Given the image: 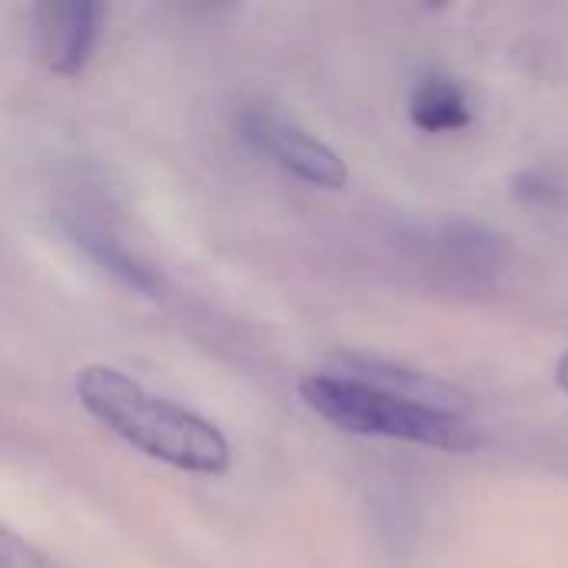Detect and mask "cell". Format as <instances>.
Instances as JSON below:
<instances>
[{
	"mask_svg": "<svg viewBox=\"0 0 568 568\" xmlns=\"http://www.w3.org/2000/svg\"><path fill=\"white\" fill-rule=\"evenodd\" d=\"M413 250L426 266L456 280H489L506 263L503 236L466 220H446L416 230Z\"/></svg>",
	"mask_w": 568,
	"mask_h": 568,
	"instance_id": "5",
	"label": "cell"
},
{
	"mask_svg": "<svg viewBox=\"0 0 568 568\" xmlns=\"http://www.w3.org/2000/svg\"><path fill=\"white\" fill-rule=\"evenodd\" d=\"M106 7L97 0H50L33 10L37 50L50 73L80 77L93 57Z\"/></svg>",
	"mask_w": 568,
	"mask_h": 568,
	"instance_id": "4",
	"label": "cell"
},
{
	"mask_svg": "<svg viewBox=\"0 0 568 568\" xmlns=\"http://www.w3.org/2000/svg\"><path fill=\"white\" fill-rule=\"evenodd\" d=\"M333 373L369 383L376 389L396 393L403 399H413V403H423V406H433V409H443V413H456V406H459L456 389H449L446 383L429 379L426 373L403 369L396 363H383V359H369V356H343L339 369H333Z\"/></svg>",
	"mask_w": 568,
	"mask_h": 568,
	"instance_id": "7",
	"label": "cell"
},
{
	"mask_svg": "<svg viewBox=\"0 0 568 568\" xmlns=\"http://www.w3.org/2000/svg\"><path fill=\"white\" fill-rule=\"evenodd\" d=\"M236 133L256 153L310 186L343 190L349 180L343 156L273 103H243V110L236 113Z\"/></svg>",
	"mask_w": 568,
	"mask_h": 568,
	"instance_id": "3",
	"label": "cell"
},
{
	"mask_svg": "<svg viewBox=\"0 0 568 568\" xmlns=\"http://www.w3.org/2000/svg\"><path fill=\"white\" fill-rule=\"evenodd\" d=\"M409 116L426 133H449V130H463L473 123L466 93L459 90L456 80L439 77V73L419 80L409 100Z\"/></svg>",
	"mask_w": 568,
	"mask_h": 568,
	"instance_id": "8",
	"label": "cell"
},
{
	"mask_svg": "<svg viewBox=\"0 0 568 568\" xmlns=\"http://www.w3.org/2000/svg\"><path fill=\"white\" fill-rule=\"evenodd\" d=\"M73 389L83 413L136 453L193 476L230 473L233 446L226 433L206 416L150 393L130 373L87 363L77 369Z\"/></svg>",
	"mask_w": 568,
	"mask_h": 568,
	"instance_id": "1",
	"label": "cell"
},
{
	"mask_svg": "<svg viewBox=\"0 0 568 568\" xmlns=\"http://www.w3.org/2000/svg\"><path fill=\"white\" fill-rule=\"evenodd\" d=\"M0 568H60L53 566L37 546L20 539L13 529L0 523Z\"/></svg>",
	"mask_w": 568,
	"mask_h": 568,
	"instance_id": "10",
	"label": "cell"
},
{
	"mask_svg": "<svg viewBox=\"0 0 568 568\" xmlns=\"http://www.w3.org/2000/svg\"><path fill=\"white\" fill-rule=\"evenodd\" d=\"M556 383L568 393V353L559 359V366H556Z\"/></svg>",
	"mask_w": 568,
	"mask_h": 568,
	"instance_id": "11",
	"label": "cell"
},
{
	"mask_svg": "<svg viewBox=\"0 0 568 568\" xmlns=\"http://www.w3.org/2000/svg\"><path fill=\"white\" fill-rule=\"evenodd\" d=\"M63 236L100 270L106 273L113 283H120L123 290L130 293H140V296H156L160 293V276L150 263H143L140 256H133L103 223L90 220L87 213H73V210H63L57 216Z\"/></svg>",
	"mask_w": 568,
	"mask_h": 568,
	"instance_id": "6",
	"label": "cell"
},
{
	"mask_svg": "<svg viewBox=\"0 0 568 568\" xmlns=\"http://www.w3.org/2000/svg\"><path fill=\"white\" fill-rule=\"evenodd\" d=\"M300 399L339 433L399 439L413 446H433L443 453H473L483 446L479 433L456 413L403 399L396 393L376 389L339 373L306 376L300 383Z\"/></svg>",
	"mask_w": 568,
	"mask_h": 568,
	"instance_id": "2",
	"label": "cell"
},
{
	"mask_svg": "<svg viewBox=\"0 0 568 568\" xmlns=\"http://www.w3.org/2000/svg\"><path fill=\"white\" fill-rule=\"evenodd\" d=\"M513 193L526 206H539V210H559L568 203V183L559 180L552 170H529V173L516 176Z\"/></svg>",
	"mask_w": 568,
	"mask_h": 568,
	"instance_id": "9",
	"label": "cell"
}]
</instances>
